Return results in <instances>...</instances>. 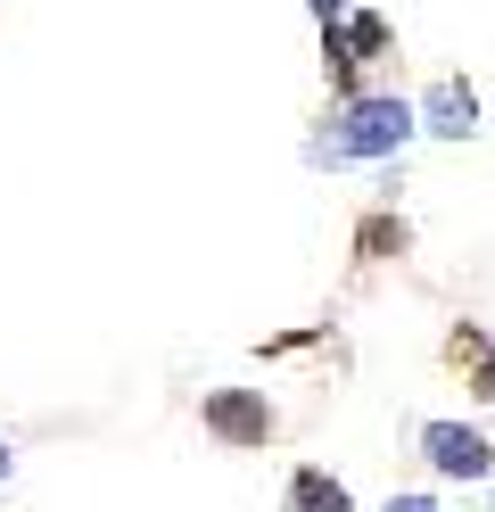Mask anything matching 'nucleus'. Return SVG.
<instances>
[{"label":"nucleus","mask_w":495,"mask_h":512,"mask_svg":"<svg viewBox=\"0 0 495 512\" xmlns=\"http://www.w3.org/2000/svg\"><path fill=\"white\" fill-rule=\"evenodd\" d=\"M388 512H438L429 496H388Z\"/></svg>","instance_id":"nucleus-6"},{"label":"nucleus","mask_w":495,"mask_h":512,"mask_svg":"<svg viewBox=\"0 0 495 512\" xmlns=\"http://www.w3.org/2000/svg\"><path fill=\"white\" fill-rule=\"evenodd\" d=\"M471 91H462V83H438V91H429V133H446V141H462V133H471Z\"/></svg>","instance_id":"nucleus-5"},{"label":"nucleus","mask_w":495,"mask_h":512,"mask_svg":"<svg viewBox=\"0 0 495 512\" xmlns=\"http://www.w3.org/2000/svg\"><path fill=\"white\" fill-rule=\"evenodd\" d=\"M0 479H9V446H0Z\"/></svg>","instance_id":"nucleus-8"},{"label":"nucleus","mask_w":495,"mask_h":512,"mask_svg":"<svg viewBox=\"0 0 495 512\" xmlns=\"http://www.w3.org/2000/svg\"><path fill=\"white\" fill-rule=\"evenodd\" d=\"M289 512H355V504H347V488L330 471H297L289 479Z\"/></svg>","instance_id":"nucleus-4"},{"label":"nucleus","mask_w":495,"mask_h":512,"mask_svg":"<svg viewBox=\"0 0 495 512\" xmlns=\"http://www.w3.org/2000/svg\"><path fill=\"white\" fill-rule=\"evenodd\" d=\"M314 9H322V25H339V9H347V0H314Z\"/></svg>","instance_id":"nucleus-7"},{"label":"nucleus","mask_w":495,"mask_h":512,"mask_svg":"<svg viewBox=\"0 0 495 512\" xmlns=\"http://www.w3.org/2000/svg\"><path fill=\"white\" fill-rule=\"evenodd\" d=\"M413 108L405 100H347L339 124L322 133V157H388V149H405L413 141Z\"/></svg>","instance_id":"nucleus-1"},{"label":"nucleus","mask_w":495,"mask_h":512,"mask_svg":"<svg viewBox=\"0 0 495 512\" xmlns=\"http://www.w3.org/2000/svg\"><path fill=\"white\" fill-rule=\"evenodd\" d=\"M421 455L438 463L446 479H479V471H487V438L462 430V422H429V430H421Z\"/></svg>","instance_id":"nucleus-3"},{"label":"nucleus","mask_w":495,"mask_h":512,"mask_svg":"<svg viewBox=\"0 0 495 512\" xmlns=\"http://www.w3.org/2000/svg\"><path fill=\"white\" fill-rule=\"evenodd\" d=\"M207 430L223 446H264V438H273V405L248 397V389H215L207 397Z\"/></svg>","instance_id":"nucleus-2"}]
</instances>
